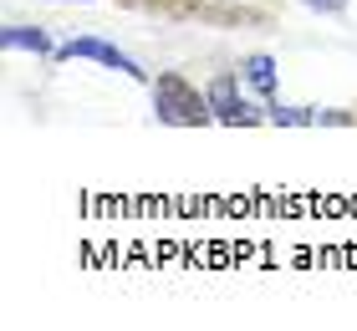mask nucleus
I'll use <instances>...</instances> for the list:
<instances>
[{"label":"nucleus","mask_w":357,"mask_h":331,"mask_svg":"<svg viewBox=\"0 0 357 331\" xmlns=\"http://www.w3.org/2000/svg\"><path fill=\"white\" fill-rule=\"evenodd\" d=\"M118 10L133 15H153V21H174V26H275L286 10V0H112Z\"/></svg>","instance_id":"f257e3e1"},{"label":"nucleus","mask_w":357,"mask_h":331,"mask_svg":"<svg viewBox=\"0 0 357 331\" xmlns=\"http://www.w3.org/2000/svg\"><path fill=\"white\" fill-rule=\"evenodd\" d=\"M153 112H158V123H174V128H204V123H215L209 97L194 87L184 72H158L153 77Z\"/></svg>","instance_id":"f03ea898"},{"label":"nucleus","mask_w":357,"mask_h":331,"mask_svg":"<svg viewBox=\"0 0 357 331\" xmlns=\"http://www.w3.org/2000/svg\"><path fill=\"white\" fill-rule=\"evenodd\" d=\"M209 107H215V123H230V128H250V123H261V112H255L245 102V92H240V77L235 72H220V77H209Z\"/></svg>","instance_id":"7ed1b4c3"},{"label":"nucleus","mask_w":357,"mask_h":331,"mask_svg":"<svg viewBox=\"0 0 357 331\" xmlns=\"http://www.w3.org/2000/svg\"><path fill=\"white\" fill-rule=\"evenodd\" d=\"M56 56H61V61H67V56H92V61H102V66H118V72H128V77H143L138 66H133V61H128V56L118 52V46H107V41H92V36H82V41H67Z\"/></svg>","instance_id":"20e7f679"},{"label":"nucleus","mask_w":357,"mask_h":331,"mask_svg":"<svg viewBox=\"0 0 357 331\" xmlns=\"http://www.w3.org/2000/svg\"><path fill=\"white\" fill-rule=\"evenodd\" d=\"M271 72H275V61H271V56H245V77H250V87H255V92H266V97H271V87H275V77H271Z\"/></svg>","instance_id":"39448f33"},{"label":"nucleus","mask_w":357,"mask_h":331,"mask_svg":"<svg viewBox=\"0 0 357 331\" xmlns=\"http://www.w3.org/2000/svg\"><path fill=\"white\" fill-rule=\"evenodd\" d=\"M306 6H317V10H332V15H337V10L347 6V0H306Z\"/></svg>","instance_id":"423d86ee"}]
</instances>
